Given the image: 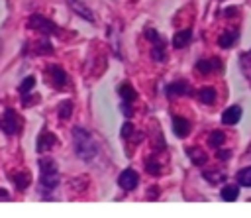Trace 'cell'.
I'll list each match as a JSON object with an SVG mask.
<instances>
[{"mask_svg": "<svg viewBox=\"0 0 251 218\" xmlns=\"http://www.w3.org/2000/svg\"><path fill=\"white\" fill-rule=\"evenodd\" d=\"M229 151H226V149H222V147H218V153H216V157L218 159H229Z\"/></svg>", "mask_w": 251, "mask_h": 218, "instance_id": "obj_30", "label": "cell"}, {"mask_svg": "<svg viewBox=\"0 0 251 218\" xmlns=\"http://www.w3.org/2000/svg\"><path fill=\"white\" fill-rule=\"evenodd\" d=\"M224 141H226V136H224V132H220V130H214V132L208 136V145L214 147V149L222 147Z\"/></svg>", "mask_w": 251, "mask_h": 218, "instance_id": "obj_18", "label": "cell"}, {"mask_svg": "<svg viewBox=\"0 0 251 218\" xmlns=\"http://www.w3.org/2000/svg\"><path fill=\"white\" fill-rule=\"evenodd\" d=\"M196 96H198V100H200L202 104H214V100H216V90L210 88V86H204V88H200V90L196 92Z\"/></svg>", "mask_w": 251, "mask_h": 218, "instance_id": "obj_15", "label": "cell"}, {"mask_svg": "<svg viewBox=\"0 0 251 218\" xmlns=\"http://www.w3.org/2000/svg\"><path fill=\"white\" fill-rule=\"evenodd\" d=\"M57 145V137L49 132V130H43L39 136H37V141H35V149L39 151V153H45V151H49V149H53Z\"/></svg>", "mask_w": 251, "mask_h": 218, "instance_id": "obj_7", "label": "cell"}, {"mask_svg": "<svg viewBox=\"0 0 251 218\" xmlns=\"http://www.w3.org/2000/svg\"><path fill=\"white\" fill-rule=\"evenodd\" d=\"M196 71L200 75H208L212 71H222V63L218 59H206V61H198L196 63Z\"/></svg>", "mask_w": 251, "mask_h": 218, "instance_id": "obj_11", "label": "cell"}, {"mask_svg": "<svg viewBox=\"0 0 251 218\" xmlns=\"http://www.w3.org/2000/svg\"><path fill=\"white\" fill-rule=\"evenodd\" d=\"M139 183V175L133 171V169H124L118 177V185L124 189V191H133Z\"/></svg>", "mask_w": 251, "mask_h": 218, "instance_id": "obj_6", "label": "cell"}, {"mask_svg": "<svg viewBox=\"0 0 251 218\" xmlns=\"http://www.w3.org/2000/svg\"><path fill=\"white\" fill-rule=\"evenodd\" d=\"M131 132H133V126L127 122V124H124V128H122V136L124 137H129L131 136Z\"/></svg>", "mask_w": 251, "mask_h": 218, "instance_id": "obj_29", "label": "cell"}, {"mask_svg": "<svg viewBox=\"0 0 251 218\" xmlns=\"http://www.w3.org/2000/svg\"><path fill=\"white\" fill-rule=\"evenodd\" d=\"M33 86H35V77H25L22 82H20V86H18V92L24 96V94H29V90H33Z\"/></svg>", "mask_w": 251, "mask_h": 218, "instance_id": "obj_21", "label": "cell"}, {"mask_svg": "<svg viewBox=\"0 0 251 218\" xmlns=\"http://www.w3.org/2000/svg\"><path fill=\"white\" fill-rule=\"evenodd\" d=\"M237 183L241 187H251V167H243L237 171Z\"/></svg>", "mask_w": 251, "mask_h": 218, "instance_id": "obj_22", "label": "cell"}, {"mask_svg": "<svg viewBox=\"0 0 251 218\" xmlns=\"http://www.w3.org/2000/svg\"><path fill=\"white\" fill-rule=\"evenodd\" d=\"M0 200H10V194H8V191L0 189Z\"/></svg>", "mask_w": 251, "mask_h": 218, "instance_id": "obj_31", "label": "cell"}, {"mask_svg": "<svg viewBox=\"0 0 251 218\" xmlns=\"http://www.w3.org/2000/svg\"><path fill=\"white\" fill-rule=\"evenodd\" d=\"M165 92H167V96H184V94H190L192 90H190V86L186 82L176 81V82H171Z\"/></svg>", "mask_w": 251, "mask_h": 218, "instance_id": "obj_12", "label": "cell"}, {"mask_svg": "<svg viewBox=\"0 0 251 218\" xmlns=\"http://www.w3.org/2000/svg\"><path fill=\"white\" fill-rule=\"evenodd\" d=\"M186 155L192 159L194 165H204V163L208 161V155H206L200 147H188V149H186Z\"/></svg>", "mask_w": 251, "mask_h": 218, "instance_id": "obj_14", "label": "cell"}, {"mask_svg": "<svg viewBox=\"0 0 251 218\" xmlns=\"http://www.w3.org/2000/svg\"><path fill=\"white\" fill-rule=\"evenodd\" d=\"M173 130L178 137H184L190 132V124H188V120H184L180 116H173Z\"/></svg>", "mask_w": 251, "mask_h": 218, "instance_id": "obj_13", "label": "cell"}, {"mask_svg": "<svg viewBox=\"0 0 251 218\" xmlns=\"http://www.w3.org/2000/svg\"><path fill=\"white\" fill-rule=\"evenodd\" d=\"M122 110H124V116H127V118L131 116V108L129 106H122Z\"/></svg>", "mask_w": 251, "mask_h": 218, "instance_id": "obj_32", "label": "cell"}, {"mask_svg": "<svg viewBox=\"0 0 251 218\" xmlns=\"http://www.w3.org/2000/svg\"><path fill=\"white\" fill-rule=\"evenodd\" d=\"M10 181L14 183V187H16L18 191H25V189L29 187V183H31V175H29V171H25V169L14 171V173L10 175Z\"/></svg>", "mask_w": 251, "mask_h": 218, "instance_id": "obj_8", "label": "cell"}, {"mask_svg": "<svg viewBox=\"0 0 251 218\" xmlns=\"http://www.w3.org/2000/svg\"><path fill=\"white\" fill-rule=\"evenodd\" d=\"M188 41H190V29H182L173 35V47H176V49L188 45Z\"/></svg>", "mask_w": 251, "mask_h": 218, "instance_id": "obj_16", "label": "cell"}, {"mask_svg": "<svg viewBox=\"0 0 251 218\" xmlns=\"http://www.w3.org/2000/svg\"><path fill=\"white\" fill-rule=\"evenodd\" d=\"M69 8L75 12V14H78L82 20H86V22H94V14L90 12V8L86 6V4H82L80 0H69Z\"/></svg>", "mask_w": 251, "mask_h": 218, "instance_id": "obj_9", "label": "cell"}, {"mask_svg": "<svg viewBox=\"0 0 251 218\" xmlns=\"http://www.w3.org/2000/svg\"><path fill=\"white\" fill-rule=\"evenodd\" d=\"M145 37H147L149 41L161 43V35H159V31H155V29H147V31H145Z\"/></svg>", "mask_w": 251, "mask_h": 218, "instance_id": "obj_26", "label": "cell"}, {"mask_svg": "<svg viewBox=\"0 0 251 218\" xmlns=\"http://www.w3.org/2000/svg\"><path fill=\"white\" fill-rule=\"evenodd\" d=\"M57 114H59L61 120H69L71 114H73V102L71 100H63L59 104V108H57Z\"/></svg>", "mask_w": 251, "mask_h": 218, "instance_id": "obj_20", "label": "cell"}, {"mask_svg": "<svg viewBox=\"0 0 251 218\" xmlns=\"http://www.w3.org/2000/svg\"><path fill=\"white\" fill-rule=\"evenodd\" d=\"M0 130L6 136H18L24 130V118L14 108H6L0 116Z\"/></svg>", "mask_w": 251, "mask_h": 218, "instance_id": "obj_3", "label": "cell"}, {"mask_svg": "<svg viewBox=\"0 0 251 218\" xmlns=\"http://www.w3.org/2000/svg\"><path fill=\"white\" fill-rule=\"evenodd\" d=\"M204 179L210 181V183H220V181H224L226 177H224V173H218V171H206V173H204Z\"/></svg>", "mask_w": 251, "mask_h": 218, "instance_id": "obj_24", "label": "cell"}, {"mask_svg": "<svg viewBox=\"0 0 251 218\" xmlns=\"http://www.w3.org/2000/svg\"><path fill=\"white\" fill-rule=\"evenodd\" d=\"M37 165H39V187H41V191H43V192H45V191H53V189L59 185V181H61V177H59V167H57L55 159H51V157H41V159L37 161Z\"/></svg>", "mask_w": 251, "mask_h": 218, "instance_id": "obj_2", "label": "cell"}, {"mask_svg": "<svg viewBox=\"0 0 251 218\" xmlns=\"http://www.w3.org/2000/svg\"><path fill=\"white\" fill-rule=\"evenodd\" d=\"M241 120V106H229V108H226L224 110V114H222V124H226V126H233V124H237Z\"/></svg>", "mask_w": 251, "mask_h": 218, "instance_id": "obj_10", "label": "cell"}, {"mask_svg": "<svg viewBox=\"0 0 251 218\" xmlns=\"http://www.w3.org/2000/svg\"><path fill=\"white\" fill-rule=\"evenodd\" d=\"M73 145H75V153L80 161L88 163L96 157L98 153V145L94 141V137L90 136V132H86L84 128L80 126H75L73 128Z\"/></svg>", "mask_w": 251, "mask_h": 218, "instance_id": "obj_1", "label": "cell"}, {"mask_svg": "<svg viewBox=\"0 0 251 218\" xmlns=\"http://www.w3.org/2000/svg\"><path fill=\"white\" fill-rule=\"evenodd\" d=\"M45 79H47V82H49L53 88H59V90L67 88V82H69L67 73H65L63 67H59V65H47V69H45Z\"/></svg>", "mask_w": 251, "mask_h": 218, "instance_id": "obj_5", "label": "cell"}, {"mask_svg": "<svg viewBox=\"0 0 251 218\" xmlns=\"http://www.w3.org/2000/svg\"><path fill=\"white\" fill-rule=\"evenodd\" d=\"M241 69H243V73L251 79V53H245V55L241 57Z\"/></svg>", "mask_w": 251, "mask_h": 218, "instance_id": "obj_25", "label": "cell"}, {"mask_svg": "<svg viewBox=\"0 0 251 218\" xmlns=\"http://www.w3.org/2000/svg\"><path fill=\"white\" fill-rule=\"evenodd\" d=\"M118 92H120V96H122L124 100H127V102H133V100L137 98V92L133 90V86H131L129 82H124V84L118 88Z\"/></svg>", "mask_w": 251, "mask_h": 218, "instance_id": "obj_17", "label": "cell"}, {"mask_svg": "<svg viewBox=\"0 0 251 218\" xmlns=\"http://www.w3.org/2000/svg\"><path fill=\"white\" fill-rule=\"evenodd\" d=\"M27 27H29V29L39 31L41 35H53V33H57V29H59V27H57L49 18L39 16V14L29 16V20H27Z\"/></svg>", "mask_w": 251, "mask_h": 218, "instance_id": "obj_4", "label": "cell"}, {"mask_svg": "<svg viewBox=\"0 0 251 218\" xmlns=\"http://www.w3.org/2000/svg\"><path fill=\"white\" fill-rule=\"evenodd\" d=\"M237 196H239V187H235V185H226V187L222 189V198H224V200L231 202V200H237Z\"/></svg>", "mask_w": 251, "mask_h": 218, "instance_id": "obj_19", "label": "cell"}, {"mask_svg": "<svg viewBox=\"0 0 251 218\" xmlns=\"http://www.w3.org/2000/svg\"><path fill=\"white\" fill-rule=\"evenodd\" d=\"M145 167H147V171H149V173H153V175H157V173L161 171V167H159L157 163H153V161H147V165H145Z\"/></svg>", "mask_w": 251, "mask_h": 218, "instance_id": "obj_28", "label": "cell"}, {"mask_svg": "<svg viewBox=\"0 0 251 218\" xmlns=\"http://www.w3.org/2000/svg\"><path fill=\"white\" fill-rule=\"evenodd\" d=\"M151 57H153L155 61H163V59H165L163 49H161V47H153V49H151Z\"/></svg>", "mask_w": 251, "mask_h": 218, "instance_id": "obj_27", "label": "cell"}, {"mask_svg": "<svg viewBox=\"0 0 251 218\" xmlns=\"http://www.w3.org/2000/svg\"><path fill=\"white\" fill-rule=\"evenodd\" d=\"M235 39H237V33L235 31H226V33L220 35L218 43H220V47H231L235 43Z\"/></svg>", "mask_w": 251, "mask_h": 218, "instance_id": "obj_23", "label": "cell"}]
</instances>
